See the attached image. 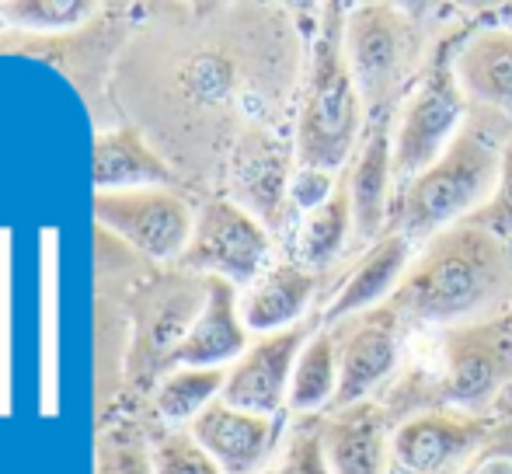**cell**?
<instances>
[{"mask_svg": "<svg viewBox=\"0 0 512 474\" xmlns=\"http://www.w3.org/2000/svg\"><path fill=\"white\" fill-rule=\"evenodd\" d=\"M223 387H227V370H175L157 391V412L171 426L196 422L213 401H220Z\"/></svg>", "mask_w": 512, "mask_h": 474, "instance_id": "obj_23", "label": "cell"}, {"mask_svg": "<svg viewBox=\"0 0 512 474\" xmlns=\"http://www.w3.org/2000/svg\"><path fill=\"white\" fill-rule=\"evenodd\" d=\"M251 346L241 321V293L227 279H206V304L182 346L171 353L175 370H227Z\"/></svg>", "mask_w": 512, "mask_h": 474, "instance_id": "obj_17", "label": "cell"}, {"mask_svg": "<svg viewBox=\"0 0 512 474\" xmlns=\"http://www.w3.org/2000/svg\"><path fill=\"white\" fill-rule=\"evenodd\" d=\"M453 74L474 109H488L512 126V28L478 25L453 49Z\"/></svg>", "mask_w": 512, "mask_h": 474, "instance_id": "obj_16", "label": "cell"}, {"mask_svg": "<svg viewBox=\"0 0 512 474\" xmlns=\"http://www.w3.org/2000/svg\"><path fill=\"white\" fill-rule=\"evenodd\" d=\"M154 474H223L192 433H164L150 450Z\"/></svg>", "mask_w": 512, "mask_h": 474, "instance_id": "obj_25", "label": "cell"}, {"mask_svg": "<svg viewBox=\"0 0 512 474\" xmlns=\"http://www.w3.org/2000/svg\"><path fill=\"white\" fill-rule=\"evenodd\" d=\"M338 394V346L331 328H314V335L304 342L293 366V380H290V408L297 419L304 415H328L335 405Z\"/></svg>", "mask_w": 512, "mask_h": 474, "instance_id": "obj_21", "label": "cell"}, {"mask_svg": "<svg viewBox=\"0 0 512 474\" xmlns=\"http://www.w3.org/2000/svg\"><path fill=\"white\" fill-rule=\"evenodd\" d=\"M321 419L324 415H304V419L293 422L290 436L279 450L276 471L269 474H331L328 454H324Z\"/></svg>", "mask_w": 512, "mask_h": 474, "instance_id": "obj_24", "label": "cell"}, {"mask_svg": "<svg viewBox=\"0 0 512 474\" xmlns=\"http://www.w3.org/2000/svg\"><path fill=\"white\" fill-rule=\"evenodd\" d=\"M342 189L335 171H317V168H297L290 182V210L307 217L310 210L328 203L335 192Z\"/></svg>", "mask_w": 512, "mask_h": 474, "instance_id": "obj_27", "label": "cell"}, {"mask_svg": "<svg viewBox=\"0 0 512 474\" xmlns=\"http://www.w3.org/2000/svg\"><path fill=\"white\" fill-rule=\"evenodd\" d=\"M439 363L425 387L422 408H450V412L492 419L495 405L512 384V314L481 325L436 332Z\"/></svg>", "mask_w": 512, "mask_h": 474, "instance_id": "obj_5", "label": "cell"}, {"mask_svg": "<svg viewBox=\"0 0 512 474\" xmlns=\"http://www.w3.org/2000/svg\"><path fill=\"white\" fill-rule=\"evenodd\" d=\"M345 196L352 206V248L366 251L394 231V119H370L345 168Z\"/></svg>", "mask_w": 512, "mask_h": 474, "instance_id": "obj_11", "label": "cell"}, {"mask_svg": "<svg viewBox=\"0 0 512 474\" xmlns=\"http://www.w3.org/2000/svg\"><path fill=\"white\" fill-rule=\"evenodd\" d=\"M317 325L321 321H307V325L262 335V339L251 342L244 349V356L234 366H227V387H223L220 401H227L230 408H241V412L279 419V412L286 408V398H290L297 356Z\"/></svg>", "mask_w": 512, "mask_h": 474, "instance_id": "obj_12", "label": "cell"}, {"mask_svg": "<svg viewBox=\"0 0 512 474\" xmlns=\"http://www.w3.org/2000/svg\"><path fill=\"white\" fill-rule=\"evenodd\" d=\"M509 136L512 126L506 119L471 105L464 129L446 147V154L432 168H425L415 182L398 189L394 231L405 234L415 248H422L429 237L471 220L499 185Z\"/></svg>", "mask_w": 512, "mask_h": 474, "instance_id": "obj_2", "label": "cell"}, {"mask_svg": "<svg viewBox=\"0 0 512 474\" xmlns=\"http://www.w3.org/2000/svg\"><path fill=\"white\" fill-rule=\"evenodd\" d=\"M178 265L192 276L227 279L248 290L272 265V231L234 199H209L196 213L192 241Z\"/></svg>", "mask_w": 512, "mask_h": 474, "instance_id": "obj_7", "label": "cell"}, {"mask_svg": "<svg viewBox=\"0 0 512 474\" xmlns=\"http://www.w3.org/2000/svg\"><path fill=\"white\" fill-rule=\"evenodd\" d=\"M331 335L338 346V394L331 412L373 401L398 377L408 332L391 304L331 328Z\"/></svg>", "mask_w": 512, "mask_h": 474, "instance_id": "obj_9", "label": "cell"}, {"mask_svg": "<svg viewBox=\"0 0 512 474\" xmlns=\"http://www.w3.org/2000/svg\"><path fill=\"white\" fill-rule=\"evenodd\" d=\"M290 147L276 140L265 129H248L237 143L234 154V203L262 220L269 231H276L290 213V182H293Z\"/></svg>", "mask_w": 512, "mask_h": 474, "instance_id": "obj_14", "label": "cell"}, {"mask_svg": "<svg viewBox=\"0 0 512 474\" xmlns=\"http://www.w3.org/2000/svg\"><path fill=\"white\" fill-rule=\"evenodd\" d=\"M4 11H14L21 25H74L88 14L84 4H11Z\"/></svg>", "mask_w": 512, "mask_h": 474, "instance_id": "obj_28", "label": "cell"}, {"mask_svg": "<svg viewBox=\"0 0 512 474\" xmlns=\"http://www.w3.org/2000/svg\"><path fill=\"white\" fill-rule=\"evenodd\" d=\"M321 11L324 14L317 21V32L310 39L307 84L297 112L293 154H297V168L335 171L338 175L349 168L352 154L363 140L366 109L342 49L345 7L328 4Z\"/></svg>", "mask_w": 512, "mask_h": 474, "instance_id": "obj_3", "label": "cell"}, {"mask_svg": "<svg viewBox=\"0 0 512 474\" xmlns=\"http://www.w3.org/2000/svg\"><path fill=\"white\" fill-rule=\"evenodd\" d=\"M464 224H474L481 231L495 234L499 241L512 244V136L506 143V157H502V171H499V185H495L492 199L474 213Z\"/></svg>", "mask_w": 512, "mask_h": 474, "instance_id": "obj_26", "label": "cell"}, {"mask_svg": "<svg viewBox=\"0 0 512 474\" xmlns=\"http://www.w3.org/2000/svg\"><path fill=\"white\" fill-rule=\"evenodd\" d=\"M102 474H154V464L140 447H112L102 454Z\"/></svg>", "mask_w": 512, "mask_h": 474, "instance_id": "obj_29", "label": "cell"}, {"mask_svg": "<svg viewBox=\"0 0 512 474\" xmlns=\"http://www.w3.org/2000/svg\"><path fill=\"white\" fill-rule=\"evenodd\" d=\"M391 415L384 401L335 408L321 419L331 474H391Z\"/></svg>", "mask_w": 512, "mask_h": 474, "instance_id": "obj_19", "label": "cell"}, {"mask_svg": "<svg viewBox=\"0 0 512 474\" xmlns=\"http://www.w3.org/2000/svg\"><path fill=\"white\" fill-rule=\"evenodd\" d=\"M492 419L422 408L401 415L391 429V474H464L492 440Z\"/></svg>", "mask_w": 512, "mask_h": 474, "instance_id": "obj_8", "label": "cell"}, {"mask_svg": "<svg viewBox=\"0 0 512 474\" xmlns=\"http://www.w3.org/2000/svg\"><path fill=\"white\" fill-rule=\"evenodd\" d=\"M352 241H356V237H352V206H349L345 182H342V189H338L328 203L310 210L307 217H300V231H297V241H293V258L321 276L324 269H331V265L352 248Z\"/></svg>", "mask_w": 512, "mask_h": 474, "instance_id": "obj_22", "label": "cell"}, {"mask_svg": "<svg viewBox=\"0 0 512 474\" xmlns=\"http://www.w3.org/2000/svg\"><path fill=\"white\" fill-rule=\"evenodd\" d=\"M189 433L223 474H258L279 443V419L213 401Z\"/></svg>", "mask_w": 512, "mask_h": 474, "instance_id": "obj_15", "label": "cell"}, {"mask_svg": "<svg viewBox=\"0 0 512 474\" xmlns=\"http://www.w3.org/2000/svg\"><path fill=\"white\" fill-rule=\"evenodd\" d=\"M474 474H512V461L509 457H481L474 464Z\"/></svg>", "mask_w": 512, "mask_h": 474, "instance_id": "obj_30", "label": "cell"}, {"mask_svg": "<svg viewBox=\"0 0 512 474\" xmlns=\"http://www.w3.org/2000/svg\"><path fill=\"white\" fill-rule=\"evenodd\" d=\"M411 258H415V244L398 231H391L366 251H359L352 272L335 286L321 318H317L321 328H338L345 321L359 318V314L391 304L398 286L405 283Z\"/></svg>", "mask_w": 512, "mask_h": 474, "instance_id": "obj_13", "label": "cell"}, {"mask_svg": "<svg viewBox=\"0 0 512 474\" xmlns=\"http://www.w3.org/2000/svg\"><path fill=\"white\" fill-rule=\"evenodd\" d=\"M391 307L405 332H453L512 314V244L474 224L429 237Z\"/></svg>", "mask_w": 512, "mask_h": 474, "instance_id": "obj_1", "label": "cell"}, {"mask_svg": "<svg viewBox=\"0 0 512 474\" xmlns=\"http://www.w3.org/2000/svg\"><path fill=\"white\" fill-rule=\"evenodd\" d=\"M464 474H474V468H471V471H464Z\"/></svg>", "mask_w": 512, "mask_h": 474, "instance_id": "obj_31", "label": "cell"}, {"mask_svg": "<svg viewBox=\"0 0 512 474\" xmlns=\"http://www.w3.org/2000/svg\"><path fill=\"white\" fill-rule=\"evenodd\" d=\"M171 168L161 154L143 143L136 129H108L95 140V182L98 192H133V189H168Z\"/></svg>", "mask_w": 512, "mask_h": 474, "instance_id": "obj_20", "label": "cell"}, {"mask_svg": "<svg viewBox=\"0 0 512 474\" xmlns=\"http://www.w3.org/2000/svg\"><path fill=\"white\" fill-rule=\"evenodd\" d=\"M321 276L300 265L297 258H279L272 262L248 290L241 293V321L248 335H276L286 328L307 325V314L314 307Z\"/></svg>", "mask_w": 512, "mask_h": 474, "instance_id": "obj_18", "label": "cell"}, {"mask_svg": "<svg viewBox=\"0 0 512 474\" xmlns=\"http://www.w3.org/2000/svg\"><path fill=\"white\" fill-rule=\"evenodd\" d=\"M95 217L102 231L119 234L154 262H182L196 227L189 203L171 189L98 192Z\"/></svg>", "mask_w": 512, "mask_h": 474, "instance_id": "obj_10", "label": "cell"}, {"mask_svg": "<svg viewBox=\"0 0 512 474\" xmlns=\"http://www.w3.org/2000/svg\"><path fill=\"white\" fill-rule=\"evenodd\" d=\"M342 49L363 98L366 122L394 119L411 84L422 74L415 70V28L405 7L384 0L345 7Z\"/></svg>", "mask_w": 512, "mask_h": 474, "instance_id": "obj_4", "label": "cell"}, {"mask_svg": "<svg viewBox=\"0 0 512 474\" xmlns=\"http://www.w3.org/2000/svg\"><path fill=\"white\" fill-rule=\"evenodd\" d=\"M457 39L446 35L432 49L418 81L411 84L405 102L394 112V178H398V189L415 182L425 168H432L446 154V147L457 140L467 112H471V102L464 98L457 74H453Z\"/></svg>", "mask_w": 512, "mask_h": 474, "instance_id": "obj_6", "label": "cell"}]
</instances>
